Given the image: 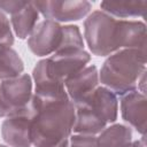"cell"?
<instances>
[{"mask_svg":"<svg viewBox=\"0 0 147 147\" xmlns=\"http://www.w3.org/2000/svg\"><path fill=\"white\" fill-rule=\"evenodd\" d=\"M33 110L30 137L34 147H49L69 139L75 123V106L70 99L46 100L32 94Z\"/></svg>","mask_w":147,"mask_h":147,"instance_id":"obj_1","label":"cell"},{"mask_svg":"<svg viewBox=\"0 0 147 147\" xmlns=\"http://www.w3.org/2000/svg\"><path fill=\"white\" fill-rule=\"evenodd\" d=\"M145 71L146 51L124 48L107 56L99 72V82L118 96L137 90Z\"/></svg>","mask_w":147,"mask_h":147,"instance_id":"obj_2","label":"cell"},{"mask_svg":"<svg viewBox=\"0 0 147 147\" xmlns=\"http://www.w3.org/2000/svg\"><path fill=\"white\" fill-rule=\"evenodd\" d=\"M124 20L115 18L102 10H94L84 21V37L90 52L96 56H109L123 49Z\"/></svg>","mask_w":147,"mask_h":147,"instance_id":"obj_3","label":"cell"},{"mask_svg":"<svg viewBox=\"0 0 147 147\" xmlns=\"http://www.w3.org/2000/svg\"><path fill=\"white\" fill-rule=\"evenodd\" d=\"M91 61V55L85 49L70 48L59 51L46 57L49 74L57 80L64 82L71 76L83 70Z\"/></svg>","mask_w":147,"mask_h":147,"instance_id":"obj_4","label":"cell"},{"mask_svg":"<svg viewBox=\"0 0 147 147\" xmlns=\"http://www.w3.org/2000/svg\"><path fill=\"white\" fill-rule=\"evenodd\" d=\"M34 7L45 20L57 23L79 21L88 15L92 3L86 0L79 1H33Z\"/></svg>","mask_w":147,"mask_h":147,"instance_id":"obj_5","label":"cell"},{"mask_svg":"<svg viewBox=\"0 0 147 147\" xmlns=\"http://www.w3.org/2000/svg\"><path fill=\"white\" fill-rule=\"evenodd\" d=\"M62 40V25L51 20L38 22L30 36L28 46L37 56L52 55L60 48Z\"/></svg>","mask_w":147,"mask_h":147,"instance_id":"obj_6","label":"cell"},{"mask_svg":"<svg viewBox=\"0 0 147 147\" xmlns=\"http://www.w3.org/2000/svg\"><path fill=\"white\" fill-rule=\"evenodd\" d=\"M32 83V77L28 74L0 80V91L10 110V116L29 107L33 94Z\"/></svg>","mask_w":147,"mask_h":147,"instance_id":"obj_7","label":"cell"},{"mask_svg":"<svg viewBox=\"0 0 147 147\" xmlns=\"http://www.w3.org/2000/svg\"><path fill=\"white\" fill-rule=\"evenodd\" d=\"M33 110L29 105L24 110L6 117L1 124V137L9 147H31V121Z\"/></svg>","mask_w":147,"mask_h":147,"instance_id":"obj_8","label":"cell"},{"mask_svg":"<svg viewBox=\"0 0 147 147\" xmlns=\"http://www.w3.org/2000/svg\"><path fill=\"white\" fill-rule=\"evenodd\" d=\"M122 118L137 130L141 136L146 134L147 98L138 90L121 95Z\"/></svg>","mask_w":147,"mask_h":147,"instance_id":"obj_9","label":"cell"},{"mask_svg":"<svg viewBox=\"0 0 147 147\" xmlns=\"http://www.w3.org/2000/svg\"><path fill=\"white\" fill-rule=\"evenodd\" d=\"M32 79L34 83L33 95L46 100H65L69 99L64 84L55 79L47 69L46 59L40 60L32 71Z\"/></svg>","mask_w":147,"mask_h":147,"instance_id":"obj_10","label":"cell"},{"mask_svg":"<svg viewBox=\"0 0 147 147\" xmlns=\"http://www.w3.org/2000/svg\"><path fill=\"white\" fill-rule=\"evenodd\" d=\"M99 71L94 64L86 65L83 70L64 82L65 92L74 105L85 100L99 86Z\"/></svg>","mask_w":147,"mask_h":147,"instance_id":"obj_11","label":"cell"},{"mask_svg":"<svg viewBox=\"0 0 147 147\" xmlns=\"http://www.w3.org/2000/svg\"><path fill=\"white\" fill-rule=\"evenodd\" d=\"M79 103L87 105L107 124L114 123L118 115V98L106 86H98L85 100Z\"/></svg>","mask_w":147,"mask_h":147,"instance_id":"obj_12","label":"cell"},{"mask_svg":"<svg viewBox=\"0 0 147 147\" xmlns=\"http://www.w3.org/2000/svg\"><path fill=\"white\" fill-rule=\"evenodd\" d=\"M75 106V123L72 132L78 134H99L108 124L95 114L87 105L77 103Z\"/></svg>","mask_w":147,"mask_h":147,"instance_id":"obj_13","label":"cell"},{"mask_svg":"<svg viewBox=\"0 0 147 147\" xmlns=\"http://www.w3.org/2000/svg\"><path fill=\"white\" fill-rule=\"evenodd\" d=\"M146 7L147 1H103L100 3V8L102 11L108 15L118 18H130V17H145L146 16Z\"/></svg>","mask_w":147,"mask_h":147,"instance_id":"obj_14","label":"cell"},{"mask_svg":"<svg viewBox=\"0 0 147 147\" xmlns=\"http://www.w3.org/2000/svg\"><path fill=\"white\" fill-rule=\"evenodd\" d=\"M39 22V11L33 5V1L25 5L24 8L17 13L10 15V23L14 30V33L20 39H25L30 36L34 26Z\"/></svg>","mask_w":147,"mask_h":147,"instance_id":"obj_15","label":"cell"},{"mask_svg":"<svg viewBox=\"0 0 147 147\" xmlns=\"http://www.w3.org/2000/svg\"><path fill=\"white\" fill-rule=\"evenodd\" d=\"M98 138V147H129L132 142V130L124 124L106 126Z\"/></svg>","mask_w":147,"mask_h":147,"instance_id":"obj_16","label":"cell"},{"mask_svg":"<svg viewBox=\"0 0 147 147\" xmlns=\"http://www.w3.org/2000/svg\"><path fill=\"white\" fill-rule=\"evenodd\" d=\"M70 48L84 49L83 36L77 25H72V24L62 25V40L57 52L63 49H70Z\"/></svg>","mask_w":147,"mask_h":147,"instance_id":"obj_17","label":"cell"},{"mask_svg":"<svg viewBox=\"0 0 147 147\" xmlns=\"http://www.w3.org/2000/svg\"><path fill=\"white\" fill-rule=\"evenodd\" d=\"M14 44V34L11 25L6 14L0 10V47H11Z\"/></svg>","mask_w":147,"mask_h":147,"instance_id":"obj_18","label":"cell"},{"mask_svg":"<svg viewBox=\"0 0 147 147\" xmlns=\"http://www.w3.org/2000/svg\"><path fill=\"white\" fill-rule=\"evenodd\" d=\"M70 147H98V138L92 134L75 133L69 138Z\"/></svg>","mask_w":147,"mask_h":147,"instance_id":"obj_19","label":"cell"},{"mask_svg":"<svg viewBox=\"0 0 147 147\" xmlns=\"http://www.w3.org/2000/svg\"><path fill=\"white\" fill-rule=\"evenodd\" d=\"M28 1H18V0H0V10L6 14H15L22 8L25 7Z\"/></svg>","mask_w":147,"mask_h":147,"instance_id":"obj_20","label":"cell"},{"mask_svg":"<svg viewBox=\"0 0 147 147\" xmlns=\"http://www.w3.org/2000/svg\"><path fill=\"white\" fill-rule=\"evenodd\" d=\"M8 116H10V110H9L8 106L6 105L2 93L0 91V117H8Z\"/></svg>","mask_w":147,"mask_h":147,"instance_id":"obj_21","label":"cell"},{"mask_svg":"<svg viewBox=\"0 0 147 147\" xmlns=\"http://www.w3.org/2000/svg\"><path fill=\"white\" fill-rule=\"evenodd\" d=\"M129 147H146V137L142 136L141 139L136 140V141H132Z\"/></svg>","mask_w":147,"mask_h":147,"instance_id":"obj_22","label":"cell"},{"mask_svg":"<svg viewBox=\"0 0 147 147\" xmlns=\"http://www.w3.org/2000/svg\"><path fill=\"white\" fill-rule=\"evenodd\" d=\"M49 147H69V139H65V140L61 141L60 144L54 145V146H49Z\"/></svg>","mask_w":147,"mask_h":147,"instance_id":"obj_23","label":"cell"},{"mask_svg":"<svg viewBox=\"0 0 147 147\" xmlns=\"http://www.w3.org/2000/svg\"><path fill=\"white\" fill-rule=\"evenodd\" d=\"M1 48V47H0ZM2 79V68H1V56H0V80Z\"/></svg>","mask_w":147,"mask_h":147,"instance_id":"obj_24","label":"cell"},{"mask_svg":"<svg viewBox=\"0 0 147 147\" xmlns=\"http://www.w3.org/2000/svg\"><path fill=\"white\" fill-rule=\"evenodd\" d=\"M0 147H8V146H5V145H0Z\"/></svg>","mask_w":147,"mask_h":147,"instance_id":"obj_25","label":"cell"}]
</instances>
